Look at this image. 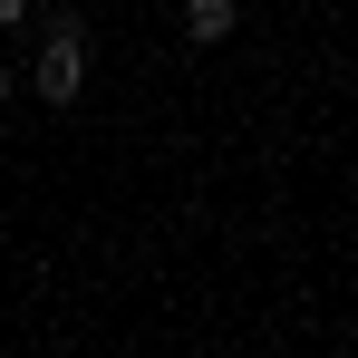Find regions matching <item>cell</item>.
I'll return each instance as SVG.
<instances>
[{
	"mask_svg": "<svg viewBox=\"0 0 358 358\" xmlns=\"http://www.w3.org/2000/svg\"><path fill=\"white\" fill-rule=\"evenodd\" d=\"M29 87H39L49 107H78V87H87V20H78V10L49 20V39H39V59H29Z\"/></svg>",
	"mask_w": 358,
	"mask_h": 358,
	"instance_id": "cell-1",
	"label": "cell"
},
{
	"mask_svg": "<svg viewBox=\"0 0 358 358\" xmlns=\"http://www.w3.org/2000/svg\"><path fill=\"white\" fill-rule=\"evenodd\" d=\"M233 29H242V0H184V39L194 49H223Z\"/></svg>",
	"mask_w": 358,
	"mask_h": 358,
	"instance_id": "cell-2",
	"label": "cell"
},
{
	"mask_svg": "<svg viewBox=\"0 0 358 358\" xmlns=\"http://www.w3.org/2000/svg\"><path fill=\"white\" fill-rule=\"evenodd\" d=\"M29 10H39V0H0V29H20V20H29Z\"/></svg>",
	"mask_w": 358,
	"mask_h": 358,
	"instance_id": "cell-3",
	"label": "cell"
},
{
	"mask_svg": "<svg viewBox=\"0 0 358 358\" xmlns=\"http://www.w3.org/2000/svg\"><path fill=\"white\" fill-rule=\"evenodd\" d=\"M0 97H10V68H0Z\"/></svg>",
	"mask_w": 358,
	"mask_h": 358,
	"instance_id": "cell-4",
	"label": "cell"
}]
</instances>
